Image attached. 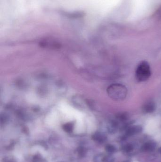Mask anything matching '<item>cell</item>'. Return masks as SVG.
<instances>
[{
	"instance_id": "6da1fadb",
	"label": "cell",
	"mask_w": 161,
	"mask_h": 162,
	"mask_svg": "<svg viewBox=\"0 0 161 162\" xmlns=\"http://www.w3.org/2000/svg\"><path fill=\"white\" fill-rule=\"evenodd\" d=\"M108 94L112 99L120 101L124 99L127 95V89L121 84H113L108 87Z\"/></svg>"
},
{
	"instance_id": "7a4b0ae2",
	"label": "cell",
	"mask_w": 161,
	"mask_h": 162,
	"mask_svg": "<svg viewBox=\"0 0 161 162\" xmlns=\"http://www.w3.org/2000/svg\"><path fill=\"white\" fill-rule=\"evenodd\" d=\"M151 75L150 65L147 62L143 61L138 65L136 72L137 80L139 82L147 81Z\"/></svg>"
},
{
	"instance_id": "3957f363",
	"label": "cell",
	"mask_w": 161,
	"mask_h": 162,
	"mask_svg": "<svg viewBox=\"0 0 161 162\" xmlns=\"http://www.w3.org/2000/svg\"><path fill=\"white\" fill-rule=\"evenodd\" d=\"M142 131V128L139 126H135L130 127L127 130L126 135L128 136H131L140 133Z\"/></svg>"
},
{
	"instance_id": "277c9868",
	"label": "cell",
	"mask_w": 161,
	"mask_h": 162,
	"mask_svg": "<svg viewBox=\"0 0 161 162\" xmlns=\"http://www.w3.org/2000/svg\"><path fill=\"white\" fill-rule=\"evenodd\" d=\"M156 108L155 103L152 102H147L143 106V111L145 113H152L155 111Z\"/></svg>"
},
{
	"instance_id": "5b68a950",
	"label": "cell",
	"mask_w": 161,
	"mask_h": 162,
	"mask_svg": "<svg viewBox=\"0 0 161 162\" xmlns=\"http://www.w3.org/2000/svg\"><path fill=\"white\" fill-rule=\"evenodd\" d=\"M156 145L154 143L148 142L144 144V145L142 147V149L143 151H152L156 148Z\"/></svg>"
},
{
	"instance_id": "8992f818",
	"label": "cell",
	"mask_w": 161,
	"mask_h": 162,
	"mask_svg": "<svg viewBox=\"0 0 161 162\" xmlns=\"http://www.w3.org/2000/svg\"><path fill=\"white\" fill-rule=\"evenodd\" d=\"M93 139L94 140L98 141L99 142L103 143L106 140V137L105 136L103 135L102 134L100 133H96L93 136Z\"/></svg>"
},
{
	"instance_id": "52a82bcc",
	"label": "cell",
	"mask_w": 161,
	"mask_h": 162,
	"mask_svg": "<svg viewBox=\"0 0 161 162\" xmlns=\"http://www.w3.org/2000/svg\"><path fill=\"white\" fill-rule=\"evenodd\" d=\"M94 162H104L105 161V157L102 154H99L94 158Z\"/></svg>"
},
{
	"instance_id": "ba28073f",
	"label": "cell",
	"mask_w": 161,
	"mask_h": 162,
	"mask_svg": "<svg viewBox=\"0 0 161 162\" xmlns=\"http://www.w3.org/2000/svg\"><path fill=\"white\" fill-rule=\"evenodd\" d=\"M64 130L67 132H71L73 129V125L71 123H67L63 126Z\"/></svg>"
},
{
	"instance_id": "9c48e42d",
	"label": "cell",
	"mask_w": 161,
	"mask_h": 162,
	"mask_svg": "<svg viewBox=\"0 0 161 162\" xmlns=\"http://www.w3.org/2000/svg\"><path fill=\"white\" fill-rule=\"evenodd\" d=\"M109 132L111 133H114L116 131L117 129V125L115 122H111V124L110 125L109 127Z\"/></svg>"
},
{
	"instance_id": "30bf717a",
	"label": "cell",
	"mask_w": 161,
	"mask_h": 162,
	"mask_svg": "<svg viewBox=\"0 0 161 162\" xmlns=\"http://www.w3.org/2000/svg\"><path fill=\"white\" fill-rule=\"evenodd\" d=\"M105 150H106V151L109 152V153H113L116 151V148L114 146L109 145H107L106 146Z\"/></svg>"
},
{
	"instance_id": "8fae6325",
	"label": "cell",
	"mask_w": 161,
	"mask_h": 162,
	"mask_svg": "<svg viewBox=\"0 0 161 162\" xmlns=\"http://www.w3.org/2000/svg\"><path fill=\"white\" fill-rule=\"evenodd\" d=\"M133 149V146L130 144L124 146V148H123V150L126 152H129L131 151Z\"/></svg>"
},
{
	"instance_id": "7c38bea8",
	"label": "cell",
	"mask_w": 161,
	"mask_h": 162,
	"mask_svg": "<svg viewBox=\"0 0 161 162\" xmlns=\"http://www.w3.org/2000/svg\"><path fill=\"white\" fill-rule=\"evenodd\" d=\"M159 152H160V154H161V148H159Z\"/></svg>"
},
{
	"instance_id": "4fadbf2b",
	"label": "cell",
	"mask_w": 161,
	"mask_h": 162,
	"mask_svg": "<svg viewBox=\"0 0 161 162\" xmlns=\"http://www.w3.org/2000/svg\"><path fill=\"white\" fill-rule=\"evenodd\" d=\"M130 162V161H125V162Z\"/></svg>"
}]
</instances>
